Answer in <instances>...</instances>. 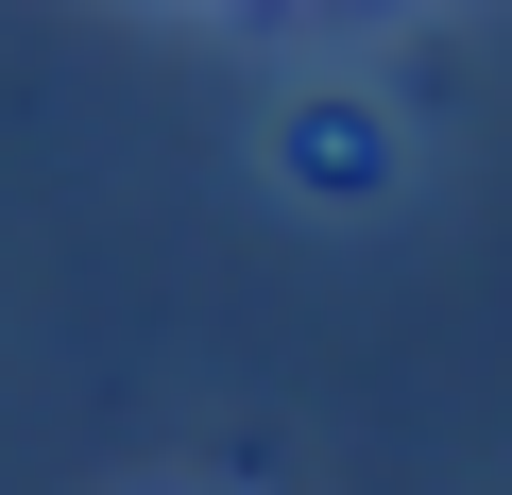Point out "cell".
<instances>
[]
</instances>
